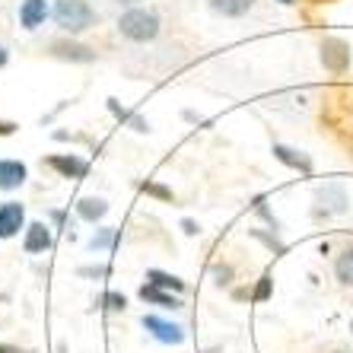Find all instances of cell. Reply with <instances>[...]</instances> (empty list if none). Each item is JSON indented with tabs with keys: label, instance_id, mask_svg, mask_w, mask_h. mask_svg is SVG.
I'll list each match as a JSON object with an SVG mask.
<instances>
[{
	"label": "cell",
	"instance_id": "1",
	"mask_svg": "<svg viewBox=\"0 0 353 353\" xmlns=\"http://www.w3.org/2000/svg\"><path fill=\"white\" fill-rule=\"evenodd\" d=\"M118 32H121L124 39L140 41V45H143V41H153L159 35V17L143 7H128L121 17H118Z\"/></svg>",
	"mask_w": 353,
	"mask_h": 353
},
{
	"label": "cell",
	"instance_id": "2",
	"mask_svg": "<svg viewBox=\"0 0 353 353\" xmlns=\"http://www.w3.org/2000/svg\"><path fill=\"white\" fill-rule=\"evenodd\" d=\"M96 10L86 3V0H58L54 3V23L70 35H80L86 29L96 26Z\"/></svg>",
	"mask_w": 353,
	"mask_h": 353
},
{
	"label": "cell",
	"instance_id": "3",
	"mask_svg": "<svg viewBox=\"0 0 353 353\" xmlns=\"http://www.w3.org/2000/svg\"><path fill=\"white\" fill-rule=\"evenodd\" d=\"M350 210V194L341 181H328L315 191V207L312 214L315 220H331V216H344Z\"/></svg>",
	"mask_w": 353,
	"mask_h": 353
},
{
	"label": "cell",
	"instance_id": "4",
	"mask_svg": "<svg viewBox=\"0 0 353 353\" xmlns=\"http://www.w3.org/2000/svg\"><path fill=\"white\" fill-rule=\"evenodd\" d=\"M350 45H347L344 39H325L321 41V64H325V70H331V74H347L350 70Z\"/></svg>",
	"mask_w": 353,
	"mask_h": 353
},
{
	"label": "cell",
	"instance_id": "5",
	"mask_svg": "<svg viewBox=\"0 0 353 353\" xmlns=\"http://www.w3.org/2000/svg\"><path fill=\"white\" fill-rule=\"evenodd\" d=\"M51 58L70 61V64H92V61H96V51L74 39H58V41H51Z\"/></svg>",
	"mask_w": 353,
	"mask_h": 353
},
{
	"label": "cell",
	"instance_id": "6",
	"mask_svg": "<svg viewBox=\"0 0 353 353\" xmlns=\"http://www.w3.org/2000/svg\"><path fill=\"white\" fill-rule=\"evenodd\" d=\"M143 328L157 337L159 344L179 347L181 341H185V328L175 325V321H169V319H159V315H143Z\"/></svg>",
	"mask_w": 353,
	"mask_h": 353
},
{
	"label": "cell",
	"instance_id": "7",
	"mask_svg": "<svg viewBox=\"0 0 353 353\" xmlns=\"http://www.w3.org/2000/svg\"><path fill=\"white\" fill-rule=\"evenodd\" d=\"M45 163H48L61 179H86V175H90V163L83 157H77V153H54V157H48Z\"/></svg>",
	"mask_w": 353,
	"mask_h": 353
},
{
	"label": "cell",
	"instance_id": "8",
	"mask_svg": "<svg viewBox=\"0 0 353 353\" xmlns=\"http://www.w3.org/2000/svg\"><path fill=\"white\" fill-rule=\"evenodd\" d=\"M271 153L277 163H283L287 169H296V172H303V175H312V169H315L309 153H303V150H296V147H287V143H274Z\"/></svg>",
	"mask_w": 353,
	"mask_h": 353
},
{
	"label": "cell",
	"instance_id": "9",
	"mask_svg": "<svg viewBox=\"0 0 353 353\" xmlns=\"http://www.w3.org/2000/svg\"><path fill=\"white\" fill-rule=\"evenodd\" d=\"M51 245H54L51 226H45V223H29V226H26L23 248L29 252V255H45V252H48Z\"/></svg>",
	"mask_w": 353,
	"mask_h": 353
},
{
	"label": "cell",
	"instance_id": "10",
	"mask_svg": "<svg viewBox=\"0 0 353 353\" xmlns=\"http://www.w3.org/2000/svg\"><path fill=\"white\" fill-rule=\"evenodd\" d=\"M26 226V210L17 201H7L0 204V239H13L19 230Z\"/></svg>",
	"mask_w": 353,
	"mask_h": 353
},
{
	"label": "cell",
	"instance_id": "11",
	"mask_svg": "<svg viewBox=\"0 0 353 353\" xmlns=\"http://www.w3.org/2000/svg\"><path fill=\"white\" fill-rule=\"evenodd\" d=\"M29 169L19 159H0V191H17L19 185H26Z\"/></svg>",
	"mask_w": 353,
	"mask_h": 353
},
{
	"label": "cell",
	"instance_id": "12",
	"mask_svg": "<svg viewBox=\"0 0 353 353\" xmlns=\"http://www.w3.org/2000/svg\"><path fill=\"white\" fill-rule=\"evenodd\" d=\"M140 299L159 305V309H181V296L172 293V290L157 287V283H143V287H140Z\"/></svg>",
	"mask_w": 353,
	"mask_h": 353
},
{
	"label": "cell",
	"instance_id": "13",
	"mask_svg": "<svg viewBox=\"0 0 353 353\" xmlns=\"http://www.w3.org/2000/svg\"><path fill=\"white\" fill-rule=\"evenodd\" d=\"M45 17H48V3L45 0H23V7H19V23H23V29H39L41 23H45Z\"/></svg>",
	"mask_w": 353,
	"mask_h": 353
},
{
	"label": "cell",
	"instance_id": "14",
	"mask_svg": "<svg viewBox=\"0 0 353 353\" xmlns=\"http://www.w3.org/2000/svg\"><path fill=\"white\" fill-rule=\"evenodd\" d=\"M108 214V201L105 197H80L77 201V216L86 223H99Z\"/></svg>",
	"mask_w": 353,
	"mask_h": 353
},
{
	"label": "cell",
	"instance_id": "15",
	"mask_svg": "<svg viewBox=\"0 0 353 353\" xmlns=\"http://www.w3.org/2000/svg\"><path fill=\"white\" fill-rule=\"evenodd\" d=\"M334 277H337V283H341V287H350L353 290V242L341 248V255L334 258Z\"/></svg>",
	"mask_w": 353,
	"mask_h": 353
},
{
	"label": "cell",
	"instance_id": "16",
	"mask_svg": "<svg viewBox=\"0 0 353 353\" xmlns=\"http://www.w3.org/2000/svg\"><path fill=\"white\" fill-rule=\"evenodd\" d=\"M207 3H210V10H214V13H220V17H230V19L245 17L248 10L255 7V0H207Z\"/></svg>",
	"mask_w": 353,
	"mask_h": 353
},
{
	"label": "cell",
	"instance_id": "17",
	"mask_svg": "<svg viewBox=\"0 0 353 353\" xmlns=\"http://www.w3.org/2000/svg\"><path fill=\"white\" fill-rule=\"evenodd\" d=\"M118 239H121V232L118 230L102 226V230H96V236L90 239V252H112V248L118 245Z\"/></svg>",
	"mask_w": 353,
	"mask_h": 353
},
{
	"label": "cell",
	"instance_id": "18",
	"mask_svg": "<svg viewBox=\"0 0 353 353\" xmlns=\"http://www.w3.org/2000/svg\"><path fill=\"white\" fill-rule=\"evenodd\" d=\"M147 283H157L163 290H172V293H185V280H179L175 274H165V271H147Z\"/></svg>",
	"mask_w": 353,
	"mask_h": 353
},
{
	"label": "cell",
	"instance_id": "19",
	"mask_svg": "<svg viewBox=\"0 0 353 353\" xmlns=\"http://www.w3.org/2000/svg\"><path fill=\"white\" fill-rule=\"evenodd\" d=\"M99 309H108V312H124L128 309V299H124L121 293H115V290H108V293H102L96 299Z\"/></svg>",
	"mask_w": 353,
	"mask_h": 353
},
{
	"label": "cell",
	"instance_id": "20",
	"mask_svg": "<svg viewBox=\"0 0 353 353\" xmlns=\"http://www.w3.org/2000/svg\"><path fill=\"white\" fill-rule=\"evenodd\" d=\"M108 108H112V112H115L118 118H121V121H128L134 128V131H140V134H147L150 131V124L143 121V118H137V115H131V112H124V108H118V102L115 99H108Z\"/></svg>",
	"mask_w": 353,
	"mask_h": 353
},
{
	"label": "cell",
	"instance_id": "21",
	"mask_svg": "<svg viewBox=\"0 0 353 353\" xmlns=\"http://www.w3.org/2000/svg\"><path fill=\"white\" fill-rule=\"evenodd\" d=\"M210 277H214L216 287H230V283H232V268H230V264H220V261H216L214 268H210Z\"/></svg>",
	"mask_w": 353,
	"mask_h": 353
},
{
	"label": "cell",
	"instance_id": "22",
	"mask_svg": "<svg viewBox=\"0 0 353 353\" xmlns=\"http://www.w3.org/2000/svg\"><path fill=\"white\" fill-rule=\"evenodd\" d=\"M140 191H147V194H153V197H159V201H172V191L169 188H163V185H157V181H143L140 185Z\"/></svg>",
	"mask_w": 353,
	"mask_h": 353
},
{
	"label": "cell",
	"instance_id": "23",
	"mask_svg": "<svg viewBox=\"0 0 353 353\" xmlns=\"http://www.w3.org/2000/svg\"><path fill=\"white\" fill-rule=\"evenodd\" d=\"M268 296H271V277H261L258 280V290L252 293V299H255V303H264Z\"/></svg>",
	"mask_w": 353,
	"mask_h": 353
},
{
	"label": "cell",
	"instance_id": "24",
	"mask_svg": "<svg viewBox=\"0 0 353 353\" xmlns=\"http://www.w3.org/2000/svg\"><path fill=\"white\" fill-rule=\"evenodd\" d=\"M252 236H258V239H261V242H264V245H271L274 248V252H277V255H280V252H283V242H280V239H274V236H264V232H252Z\"/></svg>",
	"mask_w": 353,
	"mask_h": 353
},
{
	"label": "cell",
	"instance_id": "25",
	"mask_svg": "<svg viewBox=\"0 0 353 353\" xmlns=\"http://www.w3.org/2000/svg\"><path fill=\"white\" fill-rule=\"evenodd\" d=\"M80 277H108V268L99 264V268H80Z\"/></svg>",
	"mask_w": 353,
	"mask_h": 353
},
{
	"label": "cell",
	"instance_id": "26",
	"mask_svg": "<svg viewBox=\"0 0 353 353\" xmlns=\"http://www.w3.org/2000/svg\"><path fill=\"white\" fill-rule=\"evenodd\" d=\"M181 226H185V232H188V236H194V232H197V223L194 220H181Z\"/></svg>",
	"mask_w": 353,
	"mask_h": 353
},
{
	"label": "cell",
	"instance_id": "27",
	"mask_svg": "<svg viewBox=\"0 0 353 353\" xmlns=\"http://www.w3.org/2000/svg\"><path fill=\"white\" fill-rule=\"evenodd\" d=\"M17 131V124L13 121H0V134H13Z\"/></svg>",
	"mask_w": 353,
	"mask_h": 353
},
{
	"label": "cell",
	"instance_id": "28",
	"mask_svg": "<svg viewBox=\"0 0 353 353\" xmlns=\"http://www.w3.org/2000/svg\"><path fill=\"white\" fill-rule=\"evenodd\" d=\"M0 353H26V350H19V347H7V344H0Z\"/></svg>",
	"mask_w": 353,
	"mask_h": 353
},
{
	"label": "cell",
	"instance_id": "29",
	"mask_svg": "<svg viewBox=\"0 0 353 353\" xmlns=\"http://www.w3.org/2000/svg\"><path fill=\"white\" fill-rule=\"evenodd\" d=\"M115 3H118V7H137L140 0H115Z\"/></svg>",
	"mask_w": 353,
	"mask_h": 353
},
{
	"label": "cell",
	"instance_id": "30",
	"mask_svg": "<svg viewBox=\"0 0 353 353\" xmlns=\"http://www.w3.org/2000/svg\"><path fill=\"white\" fill-rule=\"evenodd\" d=\"M7 64V48H3V45H0V67Z\"/></svg>",
	"mask_w": 353,
	"mask_h": 353
},
{
	"label": "cell",
	"instance_id": "31",
	"mask_svg": "<svg viewBox=\"0 0 353 353\" xmlns=\"http://www.w3.org/2000/svg\"><path fill=\"white\" fill-rule=\"evenodd\" d=\"M305 3H334V0H305Z\"/></svg>",
	"mask_w": 353,
	"mask_h": 353
},
{
	"label": "cell",
	"instance_id": "32",
	"mask_svg": "<svg viewBox=\"0 0 353 353\" xmlns=\"http://www.w3.org/2000/svg\"><path fill=\"white\" fill-rule=\"evenodd\" d=\"M280 3H287V7H290V3H293V0H280Z\"/></svg>",
	"mask_w": 353,
	"mask_h": 353
},
{
	"label": "cell",
	"instance_id": "33",
	"mask_svg": "<svg viewBox=\"0 0 353 353\" xmlns=\"http://www.w3.org/2000/svg\"><path fill=\"white\" fill-rule=\"evenodd\" d=\"M350 331H353V321H350Z\"/></svg>",
	"mask_w": 353,
	"mask_h": 353
}]
</instances>
